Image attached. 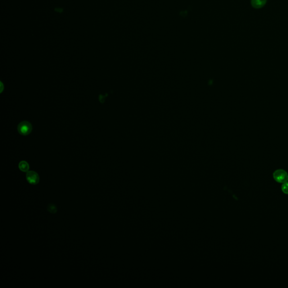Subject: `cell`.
Masks as SVG:
<instances>
[{
  "mask_svg": "<svg viewBox=\"0 0 288 288\" xmlns=\"http://www.w3.org/2000/svg\"><path fill=\"white\" fill-rule=\"evenodd\" d=\"M26 179L29 183L32 185H36L40 181V177L37 173L34 172L33 171L27 172Z\"/></svg>",
  "mask_w": 288,
  "mask_h": 288,
  "instance_id": "3",
  "label": "cell"
},
{
  "mask_svg": "<svg viewBox=\"0 0 288 288\" xmlns=\"http://www.w3.org/2000/svg\"><path fill=\"white\" fill-rule=\"evenodd\" d=\"M54 11L56 12H59L60 14H61L64 11V9L61 8H55L54 9Z\"/></svg>",
  "mask_w": 288,
  "mask_h": 288,
  "instance_id": "8",
  "label": "cell"
},
{
  "mask_svg": "<svg viewBox=\"0 0 288 288\" xmlns=\"http://www.w3.org/2000/svg\"><path fill=\"white\" fill-rule=\"evenodd\" d=\"M47 209L50 213L53 214L56 213L57 210L56 206L54 204H49L47 207Z\"/></svg>",
  "mask_w": 288,
  "mask_h": 288,
  "instance_id": "6",
  "label": "cell"
},
{
  "mask_svg": "<svg viewBox=\"0 0 288 288\" xmlns=\"http://www.w3.org/2000/svg\"><path fill=\"white\" fill-rule=\"evenodd\" d=\"M273 179L277 182L284 183L288 181V174L284 169H277L273 173Z\"/></svg>",
  "mask_w": 288,
  "mask_h": 288,
  "instance_id": "1",
  "label": "cell"
},
{
  "mask_svg": "<svg viewBox=\"0 0 288 288\" xmlns=\"http://www.w3.org/2000/svg\"><path fill=\"white\" fill-rule=\"evenodd\" d=\"M281 190L285 194H288V182H286L284 183H283L281 186Z\"/></svg>",
  "mask_w": 288,
  "mask_h": 288,
  "instance_id": "7",
  "label": "cell"
},
{
  "mask_svg": "<svg viewBox=\"0 0 288 288\" xmlns=\"http://www.w3.org/2000/svg\"><path fill=\"white\" fill-rule=\"evenodd\" d=\"M19 168L23 172H27L29 169V165L26 161H21L19 163Z\"/></svg>",
  "mask_w": 288,
  "mask_h": 288,
  "instance_id": "5",
  "label": "cell"
},
{
  "mask_svg": "<svg viewBox=\"0 0 288 288\" xmlns=\"http://www.w3.org/2000/svg\"><path fill=\"white\" fill-rule=\"evenodd\" d=\"M18 131L20 135H28L32 131V126L28 121H23L18 126Z\"/></svg>",
  "mask_w": 288,
  "mask_h": 288,
  "instance_id": "2",
  "label": "cell"
},
{
  "mask_svg": "<svg viewBox=\"0 0 288 288\" xmlns=\"http://www.w3.org/2000/svg\"><path fill=\"white\" fill-rule=\"evenodd\" d=\"M267 2V0H251V5L255 9L263 7Z\"/></svg>",
  "mask_w": 288,
  "mask_h": 288,
  "instance_id": "4",
  "label": "cell"
}]
</instances>
